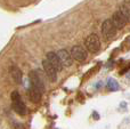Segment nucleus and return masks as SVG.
Returning <instances> with one entry per match:
<instances>
[{"instance_id":"nucleus-1","label":"nucleus","mask_w":130,"mask_h":129,"mask_svg":"<svg viewBox=\"0 0 130 129\" xmlns=\"http://www.w3.org/2000/svg\"><path fill=\"white\" fill-rule=\"evenodd\" d=\"M11 106L18 116H25L26 114V105L23 102L18 91H13L11 93Z\"/></svg>"},{"instance_id":"nucleus-2","label":"nucleus","mask_w":130,"mask_h":129,"mask_svg":"<svg viewBox=\"0 0 130 129\" xmlns=\"http://www.w3.org/2000/svg\"><path fill=\"white\" fill-rule=\"evenodd\" d=\"M102 33L106 40H111L117 34V27L112 20H105L102 24Z\"/></svg>"},{"instance_id":"nucleus-3","label":"nucleus","mask_w":130,"mask_h":129,"mask_svg":"<svg viewBox=\"0 0 130 129\" xmlns=\"http://www.w3.org/2000/svg\"><path fill=\"white\" fill-rule=\"evenodd\" d=\"M85 45L86 48H87L89 52L91 53H97L101 48V41H99V38L97 37V34H89V36L86 38L85 40Z\"/></svg>"},{"instance_id":"nucleus-4","label":"nucleus","mask_w":130,"mask_h":129,"mask_svg":"<svg viewBox=\"0 0 130 129\" xmlns=\"http://www.w3.org/2000/svg\"><path fill=\"white\" fill-rule=\"evenodd\" d=\"M42 68H43V71H45L46 75L49 78L50 81H53V82L56 81L57 80V70L54 68V65H53L47 58L42 61Z\"/></svg>"},{"instance_id":"nucleus-5","label":"nucleus","mask_w":130,"mask_h":129,"mask_svg":"<svg viewBox=\"0 0 130 129\" xmlns=\"http://www.w3.org/2000/svg\"><path fill=\"white\" fill-rule=\"evenodd\" d=\"M29 78H30V85H33L34 87H37V88H38L39 90H41L42 93L45 91V84H43L42 79H41V77L38 74L37 71H31L29 74Z\"/></svg>"},{"instance_id":"nucleus-6","label":"nucleus","mask_w":130,"mask_h":129,"mask_svg":"<svg viewBox=\"0 0 130 129\" xmlns=\"http://www.w3.org/2000/svg\"><path fill=\"white\" fill-rule=\"evenodd\" d=\"M112 21H113V23H114L117 29H122V27H124L127 25L129 18H127L120 10H117L114 14H113Z\"/></svg>"},{"instance_id":"nucleus-7","label":"nucleus","mask_w":130,"mask_h":129,"mask_svg":"<svg viewBox=\"0 0 130 129\" xmlns=\"http://www.w3.org/2000/svg\"><path fill=\"white\" fill-rule=\"evenodd\" d=\"M71 55L73 57V59H75L78 62H83L87 58V52L81 46H73L71 48Z\"/></svg>"},{"instance_id":"nucleus-8","label":"nucleus","mask_w":130,"mask_h":129,"mask_svg":"<svg viewBox=\"0 0 130 129\" xmlns=\"http://www.w3.org/2000/svg\"><path fill=\"white\" fill-rule=\"evenodd\" d=\"M57 55H58L59 59H61L63 66H70L73 63V57H72L71 53H69L66 49H61L57 52Z\"/></svg>"},{"instance_id":"nucleus-9","label":"nucleus","mask_w":130,"mask_h":129,"mask_svg":"<svg viewBox=\"0 0 130 129\" xmlns=\"http://www.w3.org/2000/svg\"><path fill=\"white\" fill-rule=\"evenodd\" d=\"M47 59L53 64V65H54V68L56 69L57 71H62V70H63L64 66H63V64H62V62H61V59H59L57 53L49 52L47 54Z\"/></svg>"},{"instance_id":"nucleus-10","label":"nucleus","mask_w":130,"mask_h":129,"mask_svg":"<svg viewBox=\"0 0 130 129\" xmlns=\"http://www.w3.org/2000/svg\"><path fill=\"white\" fill-rule=\"evenodd\" d=\"M42 91L39 90L37 87H34L33 85H30V88H29V96H30V100L32 101L33 103H39L41 101V96H42Z\"/></svg>"},{"instance_id":"nucleus-11","label":"nucleus","mask_w":130,"mask_h":129,"mask_svg":"<svg viewBox=\"0 0 130 129\" xmlns=\"http://www.w3.org/2000/svg\"><path fill=\"white\" fill-rule=\"evenodd\" d=\"M9 73H10V77L13 78V80L16 84H21V82H22V79H23L22 71L16 65H11L10 68H9Z\"/></svg>"},{"instance_id":"nucleus-12","label":"nucleus","mask_w":130,"mask_h":129,"mask_svg":"<svg viewBox=\"0 0 130 129\" xmlns=\"http://www.w3.org/2000/svg\"><path fill=\"white\" fill-rule=\"evenodd\" d=\"M119 10L126 16L127 18L130 20V2L128 1H123L119 7Z\"/></svg>"},{"instance_id":"nucleus-13","label":"nucleus","mask_w":130,"mask_h":129,"mask_svg":"<svg viewBox=\"0 0 130 129\" xmlns=\"http://www.w3.org/2000/svg\"><path fill=\"white\" fill-rule=\"evenodd\" d=\"M107 88L112 91H115V90H119L120 86H119V84H118L117 80H114L113 78H110L108 81H107Z\"/></svg>"}]
</instances>
